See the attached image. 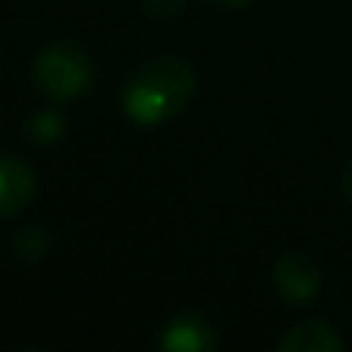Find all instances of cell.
Returning a JSON list of instances; mask_svg holds the SVG:
<instances>
[{
    "label": "cell",
    "instance_id": "6da1fadb",
    "mask_svg": "<svg viewBox=\"0 0 352 352\" xmlns=\"http://www.w3.org/2000/svg\"><path fill=\"white\" fill-rule=\"evenodd\" d=\"M195 96V68L176 56L146 62L124 90V111L140 127H158L179 115Z\"/></svg>",
    "mask_w": 352,
    "mask_h": 352
},
{
    "label": "cell",
    "instance_id": "7a4b0ae2",
    "mask_svg": "<svg viewBox=\"0 0 352 352\" xmlns=\"http://www.w3.org/2000/svg\"><path fill=\"white\" fill-rule=\"evenodd\" d=\"M34 80L50 99L68 102L90 90L93 62L84 47L78 43H53L41 50L34 59Z\"/></svg>",
    "mask_w": 352,
    "mask_h": 352
},
{
    "label": "cell",
    "instance_id": "3957f363",
    "mask_svg": "<svg viewBox=\"0 0 352 352\" xmlns=\"http://www.w3.org/2000/svg\"><path fill=\"white\" fill-rule=\"evenodd\" d=\"M275 291L281 294V300L291 306H306L316 300V294L322 291V272L318 266L309 260V256L297 254H285L278 263H275Z\"/></svg>",
    "mask_w": 352,
    "mask_h": 352
},
{
    "label": "cell",
    "instance_id": "277c9868",
    "mask_svg": "<svg viewBox=\"0 0 352 352\" xmlns=\"http://www.w3.org/2000/svg\"><path fill=\"white\" fill-rule=\"evenodd\" d=\"M37 192V179L25 161L12 155H0V219H10L31 204Z\"/></svg>",
    "mask_w": 352,
    "mask_h": 352
},
{
    "label": "cell",
    "instance_id": "5b68a950",
    "mask_svg": "<svg viewBox=\"0 0 352 352\" xmlns=\"http://www.w3.org/2000/svg\"><path fill=\"white\" fill-rule=\"evenodd\" d=\"M161 346L170 352H207L217 346V331L201 316H176L161 334Z\"/></svg>",
    "mask_w": 352,
    "mask_h": 352
},
{
    "label": "cell",
    "instance_id": "8992f818",
    "mask_svg": "<svg viewBox=\"0 0 352 352\" xmlns=\"http://www.w3.org/2000/svg\"><path fill=\"white\" fill-rule=\"evenodd\" d=\"M278 346L281 352H340L343 337L334 331V324L312 318V322H303L294 331H287Z\"/></svg>",
    "mask_w": 352,
    "mask_h": 352
},
{
    "label": "cell",
    "instance_id": "52a82bcc",
    "mask_svg": "<svg viewBox=\"0 0 352 352\" xmlns=\"http://www.w3.org/2000/svg\"><path fill=\"white\" fill-rule=\"evenodd\" d=\"M62 130H65V124H62V118L56 115V111H37L28 121V136L34 142H43V146L59 140Z\"/></svg>",
    "mask_w": 352,
    "mask_h": 352
},
{
    "label": "cell",
    "instance_id": "ba28073f",
    "mask_svg": "<svg viewBox=\"0 0 352 352\" xmlns=\"http://www.w3.org/2000/svg\"><path fill=\"white\" fill-rule=\"evenodd\" d=\"M16 250L25 260H41V256L50 254V235L41 226H28V229H22L16 235Z\"/></svg>",
    "mask_w": 352,
    "mask_h": 352
},
{
    "label": "cell",
    "instance_id": "9c48e42d",
    "mask_svg": "<svg viewBox=\"0 0 352 352\" xmlns=\"http://www.w3.org/2000/svg\"><path fill=\"white\" fill-rule=\"evenodd\" d=\"M146 3H148V12H152V16L170 19V16H176V12L182 10V3H186V0H146Z\"/></svg>",
    "mask_w": 352,
    "mask_h": 352
},
{
    "label": "cell",
    "instance_id": "30bf717a",
    "mask_svg": "<svg viewBox=\"0 0 352 352\" xmlns=\"http://www.w3.org/2000/svg\"><path fill=\"white\" fill-rule=\"evenodd\" d=\"M219 6H229V10H238V6H248V3H254V0H217Z\"/></svg>",
    "mask_w": 352,
    "mask_h": 352
},
{
    "label": "cell",
    "instance_id": "8fae6325",
    "mask_svg": "<svg viewBox=\"0 0 352 352\" xmlns=\"http://www.w3.org/2000/svg\"><path fill=\"white\" fill-rule=\"evenodd\" d=\"M343 188H346V195L352 198V164H349V170H346V179H343Z\"/></svg>",
    "mask_w": 352,
    "mask_h": 352
}]
</instances>
